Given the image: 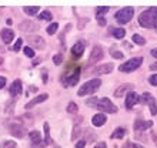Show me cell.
Returning <instances> with one entry per match:
<instances>
[{
    "instance_id": "cell-1",
    "label": "cell",
    "mask_w": 157,
    "mask_h": 148,
    "mask_svg": "<svg viewBox=\"0 0 157 148\" xmlns=\"http://www.w3.org/2000/svg\"><path fill=\"white\" fill-rule=\"evenodd\" d=\"M139 23L144 29H157V9L150 7L139 16Z\"/></svg>"
},
{
    "instance_id": "cell-2",
    "label": "cell",
    "mask_w": 157,
    "mask_h": 148,
    "mask_svg": "<svg viewBox=\"0 0 157 148\" xmlns=\"http://www.w3.org/2000/svg\"><path fill=\"white\" fill-rule=\"evenodd\" d=\"M80 67H73V68H67L64 74L62 76V84L64 87H71L77 84L78 77H80Z\"/></svg>"
},
{
    "instance_id": "cell-3",
    "label": "cell",
    "mask_w": 157,
    "mask_h": 148,
    "mask_svg": "<svg viewBox=\"0 0 157 148\" xmlns=\"http://www.w3.org/2000/svg\"><path fill=\"white\" fill-rule=\"evenodd\" d=\"M101 86V80L99 78H94V80H90V81L84 83L77 91V95H87V94H93L97 91V88Z\"/></svg>"
},
{
    "instance_id": "cell-4",
    "label": "cell",
    "mask_w": 157,
    "mask_h": 148,
    "mask_svg": "<svg viewBox=\"0 0 157 148\" xmlns=\"http://www.w3.org/2000/svg\"><path fill=\"white\" fill-rule=\"evenodd\" d=\"M141 63H143V57L130 58V60H127V61L123 63V64L119 67V70L123 71V73H132V71L137 70V68L141 66Z\"/></svg>"
},
{
    "instance_id": "cell-5",
    "label": "cell",
    "mask_w": 157,
    "mask_h": 148,
    "mask_svg": "<svg viewBox=\"0 0 157 148\" xmlns=\"http://www.w3.org/2000/svg\"><path fill=\"white\" fill-rule=\"evenodd\" d=\"M134 16V9L133 7H124L121 10L116 13V20L119 21L120 24H126L133 19Z\"/></svg>"
},
{
    "instance_id": "cell-6",
    "label": "cell",
    "mask_w": 157,
    "mask_h": 148,
    "mask_svg": "<svg viewBox=\"0 0 157 148\" xmlns=\"http://www.w3.org/2000/svg\"><path fill=\"white\" fill-rule=\"evenodd\" d=\"M96 108H99L101 113H109V114H116L117 113V107L109 98H106V97L97 101Z\"/></svg>"
},
{
    "instance_id": "cell-7",
    "label": "cell",
    "mask_w": 157,
    "mask_h": 148,
    "mask_svg": "<svg viewBox=\"0 0 157 148\" xmlns=\"http://www.w3.org/2000/svg\"><path fill=\"white\" fill-rule=\"evenodd\" d=\"M9 131L13 137H17V138H25L26 134H27V130L23 124H17V123H12L9 125Z\"/></svg>"
},
{
    "instance_id": "cell-8",
    "label": "cell",
    "mask_w": 157,
    "mask_h": 148,
    "mask_svg": "<svg viewBox=\"0 0 157 148\" xmlns=\"http://www.w3.org/2000/svg\"><path fill=\"white\" fill-rule=\"evenodd\" d=\"M140 101H141V103H144V104H149L151 115H157V104H156V100L153 98V95L150 94V93H144V94L141 95Z\"/></svg>"
},
{
    "instance_id": "cell-9",
    "label": "cell",
    "mask_w": 157,
    "mask_h": 148,
    "mask_svg": "<svg viewBox=\"0 0 157 148\" xmlns=\"http://www.w3.org/2000/svg\"><path fill=\"white\" fill-rule=\"evenodd\" d=\"M30 135V141H32V148H43L46 147V142L41 140V134L39 131H32L29 134Z\"/></svg>"
},
{
    "instance_id": "cell-10",
    "label": "cell",
    "mask_w": 157,
    "mask_h": 148,
    "mask_svg": "<svg viewBox=\"0 0 157 148\" xmlns=\"http://www.w3.org/2000/svg\"><path fill=\"white\" fill-rule=\"evenodd\" d=\"M103 58V49L100 47V46H94L93 50H91L90 53V58H89V64H96L97 61H100Z\"/></svg>"
},
{
    "instance_id": "cell-11",
    "label": "cell",
    "mask_w": 157,
    "mask_h": 148,
    "mask_svg": "<svg viewBox=\"0 0 157 148\" xmlns=\"http://www.w3.org/2000/svg\"><path fill=\"white\" fill-rule=\"evenodd\" d=\"M139 101H140L139 95H137L134 91H130L127 94V97H126V108H127V110H132Z\"/></svg>"
},
{
    "instance_id": "cell-12",
    "label": "cell",
    "mask_w": 157,
    "mask_h": 148,
    "mask_svg": "<svg viewBox=\"0 0 157 148\" xmlns=\"http://www.w3.org/2000/svg\"><path fill=\"white\" fill-rule=\"evenodd\" d=\"M27 40H29L30 46H33L34 49L41 50V49H44V46H46L44 39H41L40 36H30Z\"/></svg>"
},
{
    "instance_id": "cell-13",
    "label": "cell",
    "mask_w": 157,
    "mask_h": 148,
    "mask_svg": "<svg viewBox=\"0 0 157 148\" xmlns=\"http://www.w3.org/2000/svg\"><path fill=\"white\" fill-rule=\"evenodd\" d=\"M84 53V44H83L82 41H77L73 47H71V54L75 56L76 58H80Z\"/></svg>"
},
{
    "instance_id": "cell-14",
    "label": "cell",
    "mask_w": 157,
    "mask_h": 148,
    "mask_svg": "<svg viewBox=\"0 0 157 148\" xmlns=\"http://www.w3.org/2000/svg\"><path fill=\"white\" fill-rule=\"evenodd\" d=\"M153 125V121H141V120H136L134 123V130L136 131H144L147 128H150Z\"/></svg>"
},
{
    "instance_id": "cell-15",
    "label": "cell",
    "mask_w": 157,
    "mask_h": 148,
    "mask_svg": "<svg viewBox=\"0 0 157 148\" xmlns=\"http://www.w3.org/2000/svg\"><path fill=\"white\" fill-rule=\"evenodd\" d=\"M9 93H10V95H19L21 93V81L20 80H14V81L12 83V86H10V88H9Z\"/></svg>"
},
{
    "instance_id": "cell-16",
    "label": "cell",
    "mask_w": 157,
    "mask_h": 148,
    "mask_svg": "<svg viewBox=\"0 0 157 148\" xmlns=\"http://www.w3.org/2000/svg\"><path fill=\"white\" fill-rule=\"evenodd\" d=\"M47 97H49V95L46 94V93H44V94L37 95L36 98H33L32 101H30V103L26 104V108H27V110H30V108L33 107V105H37V104H40V103H44L46 100H47Z\"/></svg>"
},
{
    "instance_id": "cell-17",
    "label": "cell",
    "mask_w": 157,
    "mask_h": 148,
    "mask_svg": "<svg viewBox=\"0 0 157 148\" xmlns=\"http://www.w3.org/2000/svg\"><path fill=\"white\" fill-rule=\"evenodd\" d=\"M107 121V117H106V114H96L94 117H93V120H91V123H93V125L94 127H101V125H104V123Z\"/></svg>"
},
{
    "instance_id": "cell-18",
    "label": "cell",
    "mask_w": 157,
    "mask_h": 148,
    "mask_svg": "<svg viewBox=\"0 0 157 148\" xmlns=\"http://www.w3.org/2000/svg\"><path fill=\"white\" fill-rule=\"evenodd\" d=\"M113 68H114V66H113L112 63H106V64H103V66H100L97 67L94 70L96 74H109V73H112Z\"/></svg>"
},
{
    "instance_id": "cell-19",
    "label": "cell",
    "mask_w": 157,
    "mask_h": 148,
    "mask_svg": "<svg viewBox=\"0 0 157 148\" xmlns=\"http://www.w3.org/2000/svg\"><path fill=\"white\" fill-rule=\"evenodd\" d=\"M14 39V33H13L10 29H4L2 30V40L6 43V44H10V41Z\"/></svg>"
},
{
    "instance_id": "cell-20",
    "label": "cell",
    "mask_w": 157,
    "mask_h": 148,
    "mask_svg": "<svg viewBox=\"0 0 157 148\" xmlns=\"http://www.w3.org/2000/svg\"><path fill=\"white\" fill-rule=\"evenodd\" d=\"M133 88H134V86H133V84H124V86H120L119 88L114 91V95H116V97H123V94L126 93V91H127V90H133Z\"/></svg>"
},
{
    "instance_id": "cell-21",
    "label": "cell",
    "mask_w": 157,
    "mask_h": 148,
    "mask_svg": "<svg viewBox=\"0 0 157 148\" xmlns=\"http://www.w3.org/2000/svg\"><path fill=\"white\" fill-rule=\"evenodd\" d=\"M124 135H126V128L119 127V128H116V130L113 131L112 138H117V140H120V138H124Z\"/></svg>"
},
{
    "instance_id": "cell-22",
    "label": "cell",
    "mask_w": 157,
    "mask_h": 148,
    "mask_svg": "<svg viewBox=\"0 0 157 148\" xmlns=\"http://www.w3.org/2000/svg\"><path fill=\"white\" fill-rule=\"evenodd\" d=\"M44 142L46 144H53V141L50 138V127L47 123H44Z\"/></svg>"
},
{
    "instance_id": "cell-23",
    "label": "cell",
    "mask_w": 157,
    "mask_h": 148,
    "mask_svg": "<svg viewBox=\"0 0 157 148\" xmlns=\"http://www.w3.org/2000/svg\"><path fill=\"white\" fill-rule=\"evenodd\" d=\"M23 10H25V13H26V14H29V16H34V14H36V13H37L39 10H40V7H37V6H34V7H30V6H26V7L23 9Z\"/></svg>"
},
{
    "instance_id": "cell-24",
    "label": "cell",
    "mask_w": 157,
    "mask_h": 148,
    "mask_svg": "<svg viewBox=\"0 0 157 148\" xmlns=\"http://www.w3.org/2000/svg\"><path fill=\"white\" fill-rule=\"evenodd\" d=\"M113 36L116 39H123L126 36V30L124 29H113Z\"/></svg>"
},
{
    "instance_id": "cell-25",
    "label": "cell",
    "mask_w": 157,
    "mask_h": 148,
    "mask_svg": "<svg viewBox=\"0 0 157 148\" xmlns=\"http://www.w3.org/2000/svg\"><path fill=\"white\" fill-rule=\"evenodd\" d=\"M77 111H78L77 104L73 103V101H71V103H69V105H67V113H69V114H76Z\"/></svg>"
},
{
    "instance_id": "cell-26",
    "label": "cell",
    "mask_w": 157,
    "mask_h": 148,
    "mask_svg": "<svg viewBox=\"0 0 157 148\" xmlns=\"http://www.w3.org/2000/svg\"><path fill=\"white\" fill-rule=\"evenodd\" d=\"M133 41H134L136 44H139V46H143L146 43L144 37H141L140 34H133Z\"/></svg>"
},
{
    "instance_id": "cell-27",
    "label": "cell",
    "mask_w": 157,
    "mask_h": 148,
    "mask_svg": "<svg viewBox=\"0 0 157 148\" xmlns=\"http://www.w3.org/2000/svg\"><path fill=\"white\" fill-rule=\"evenodd\" d=\"M84 134H86V141H91V142H93V141H96V138H97L94 132L90 131V130H86Z\"/></svg>"
},
{
    "instance_id": "cell-28",
    "label": "cell",
    "mask_w": 157,
    "mask_h": 148,
    "mask_svg": "<svg viewBox=\"0 0 157 148\" xmlns=\"http://www.w3.org/2000/svg\"><path fill=\"white\" fill-rule=\"evenodd\" d=\"M110 54H112V57L117 58V60L123 58V53H121V51H119V50H116V49H110Z\"/></svg>"
},
{
    "instance_id": "cell-29",
    "label": "cell",
    "mask_w": 157,
    "mask_h": 148,
    "mask_svg": "<svg viewBox=\"0 0 157 148\" xmlns=\"http://www.w3.org/2000/svg\"><path fill=\"white\" fill-rule=\"evenodd\" d=\"M57 29H59V24H57V23H52V24L47 27V30H46V31H47V34H54Z\"/></svg>"
},
{
    "instance_id": "cell-30",
    "label": "cell",
    "mask_w": 157,
    "mask_h": 148,
    "mask_svg": "<svg viewBox=\"0 0 157 148\" xmlns=\"http://www.w3.org/2000/svg\"><path fill=\"white\" fill-rule=\"evenodd\" d=\"M39 19H41V20H52V19H53V16H52V13L50 12H43L40 14V16H39Z\"/></svg>"
},
{
    "instance_id": "cell-31",
    "label": "cell",
    "mask_w": 157,
    "mask_h": 148,
    "mask_svg": "<svg viewBox=\"0 0 157 148\" xmlns=\"http://www.w3.org/2000/svg\"><path fill=\"white\" fill-rule=\"evenodd\" d=\"M0 148H16V142L14 141H4L3 144L0 145Z\"/></svg>"
},
{
    "instance_id": "cell-32",
    "label": "cell",
    "mask_w": 157,
    "mask_h": 148,
    "mask_svg": "<svg viewBox=\"0 0 157 148\" xmlns=\"http://www.w3.org/2000/svg\"><path fill=\"white\" fill-rule=\"evenodd\" d=\"M63 61V56L62 54H54L53 56V63L54 64H62Z\"/></svg>"
},
{
    "instance_id": "cell-33",
    "label": "cell",
    "mask_w": 157,
    "mask_h": 148,
    "mask_svg": "<svg viewBox=\"0 0 157 148\" xmlns=\"http://www.w3.org/2000/svg\"><path fill=\"white\" fill-rule=\"evenodd\" d=\"M25 54L27 56V57H34V50L32 49V47H25Z\"/></svg>"
},
{
    "instance_id": "cell-34",
    "label": "cell",
    "mask_w": 157,
    "mask_h": 148,
    "mask_svg": "<svg viewBox=\"0 0 157 148\" xmlns=\"http://www.w3.org/2000/svg\"><path fill=\"white\" fill-rule=\"evenodd\" d=\"M97 101H99L97 98L87 100V101H86V105H87V107H96V105H97Z\"/></svg>"
},
{
    "instance_id": "cell-35",
    "label": "cell",
    "mask_w": 157,
    "mask_h": 148,
    "mask_svg": "<svg viewBox=\"0 0 157 148\" xmlns=\"http://www.w3.org/2000/svg\"><path fill=\"white\" fill-rule=\"evenodd\" d=\"M21 44H23V40H21V39H19V40L16 41V44L13 46V50H14V51H19V50L21 49Z\"/></svg>"
},
{
    "instance_id": "cell-36",
    "label": "cell",
    "mask_w": 157,
    "mask_h": 148,
    "mask_svg": "<svg viewBox=\"0 0 157 148\" xmlns=\"http://www.w3.org/2000/svg\"><path fill=\"white\" fill-rule=\"evenodd\" d=\"M107 10H109V7H97V17L103 16L104 13H107Z\"/></svg>"
},
{
    "instance_id": "cell-37",
    "label": "cell",
    "mask_w": 157,
    "mask_h": 148,
    "mask_svg": "<svg viewBox=\"0 0 157 148\" xmlns=\"http://www.w3.org/2000/svg\"><path fill=\"white\" fill-rule=\"evenodd\" d=\"M149 83L151 84V86H157V74L150 76V77H149Z\"/></svg>"
},
{
    "instance_id": "cell-38",
    "label": "cell",
    "mask_w": 157,
    "mask_h": 148,
    "mask_svg": "<svg viewBox=\"0 0 157 148\" xmlns=\"http://www.w3.org/2000/svg\"><path fill=\"white\" fill-rule=\"evenodd\" d=\"M123 148H143V147H141V145H139V144H133V142H130V141H128V142H126V144H124Z\"/></svg>"
},
{
    "instance_id": "cell-39",
    "label": "cell",
    "mask_w": 157,
    "mask_h": 148,
    "mask_svg": "<svg viewBox=\"0 0 157 148\" xmlns=\"http://www.w3.org/2000/svg\"><path fill=\"white\" fill-rule=\"evenodd\" d=\"M84 145H86V141L84 140H80L76 142V148H84Z\"/></svg>"
},
{
    "instance_id": "cell-40",
    "label": "cell",
    "mask_w": 157,
    "mask_h": 148,
    "mask_svg": "<svg viewBox=\"0 0 157 148\" xmlns=\"http://www.w3.org/2000/svg\"><path fill=\"white\" fill-rule=\"evenodd\" d=\"M4 86H6V78L3 76H0V88H3Z\"/></svg>"
},
{
    "instance_id": "cell-41",
    "label": "cell",
    "mask_w": 157,
    "mask_h": 148,
    "mask_svg": "<svg viewBox=\"0 0 157 148\" xmlns=\"http://www.w3.org/2000/svg\"><path fill=\"white\" fill-rule=\"evenodd\" d=\"M97 19H99V26H106V20L103 17H97Z\"/></svg>"
},
{
    "instance_id": "cell-42",
    "label": "cell",
    "mask_w": 157,
    "mask_h": 148,
    "mask_svg": "<svg viewBox=\"0 0 157 148\" xmlns=\"http://www.w3.org/2000/svg\"><path fill=\"white\" fill-rule=\"evenodd\" d=\"M94 148H107V145H106V142H99Z\"/></svg>"
},
{
    "instance_id": "cell-43",
    "label": "cell",
    "mask_w": 157,
    "mask_h": 148,
    "mask_svg": "<svg viewBox=\"0 0 157 148\" xmlns=\"http://www.w3.org/2000/svg\"><path fill=\"white\" fill-rule=\"evenodd\" d=\"M150 70H157V63H154V64L150 66Z\"/></svg>"
},
{
    "instance_id": "cell-44",
    "label": "cell",
    "mask_w": 157,
    "mask_h": 148,
    "mask_svg": "<svg viewBox=\"0 0 157 148\" xmlns=\"http://www.w3.org/2000/svg\"><path fill=\"white\" fill-rule=\"evenodd\" d=\"M151 56H153V57H157V49L151 50Z\"/></svg>"
}]
</instances>
